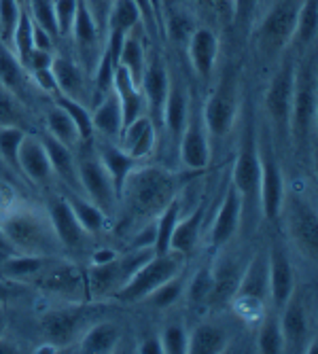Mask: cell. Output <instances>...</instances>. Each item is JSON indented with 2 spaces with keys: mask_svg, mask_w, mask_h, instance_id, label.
<instances>
[{
  "mask_svg": "<svg viewBox=\"0 0 318 354\" xmlns=\"http://www.w3.org/2000/svg\"><path fill=\"white\" fill-rule=\"evenodd\" d=\"M0 214V232L19 252L53 257L62 248L47 212L11 204Z\"/></svg>",
  "mask_w": 318,
  "mask_h": 354,
  "instance_id": "7a4b0ae2",
  "label": "cell"
},
{
  "mask_svg": "<svg viewBox=\"0 0 318 354\" xmlns=\"http://www.w3.org/2000/svg\"><path fill=\"white\" fill-rule=\"evenodd\" d=\"M91 113V123H93V134H100L104 140L117 142L123 130V113L117 93L111 89L102 100L93 104Z\"/></svg>",
  "mask_w": 318,
  "mask_h": 354,
  "instance_id": "83f0119b",
  "label": "cell"
},
{
  "mask_svg": "<svg viewBox=\"0 0 318 354\" xmlns=\"http://www.w3.org/2000/svg\"><path fill=\"white\" fill-rule=\"evenodd\" d=\"M295 71L297 62L286 59L274 73L268 91H265V113L272 123V130L278 138L289 136V119H291V102L295 87Z\"/></svg>",
  "mask_w": 318,
  "mask_h": 354,
  "instance_id": "ba28073f",
  "label": "cell"
},
{
  "mask_svg": "<svg viewBox=\"0 0 318 354\" xmlns=\"http://www.w3.org/2000/svg\"><path fill=\"white\" fill-rule=\"evenodd\" d=\"M45 151L49 155L51 162V170L53 176H57L64 185H66L68 191L81 193V183H79V172H77V159H75V151L66 145H62L59 140H55L53 136H49L47 132L41 136Z\"/></svg>",
  "mask_w": 318,
  "mask_h": 354,
  "instance_id": "4316f807",
  "label": "cell"
},
{
  "mask_svg": "<svg viewBox=\"0 0 318 354\" xmlns=\"http://www.w3.org/2000/svg\"><path fill=\"white\" fill-rule=\"evenodd\" d=\"M26 134L21 125H0V159L13 170H17V155Z\"/></svg>",
  "mask_w": 318,
  "mask_h": 354,
  "instance_id": "f6af8a7d",
  "label": "cell"
},
{
  "mask_svg": "<svg viewBox=\"0 0 318 354\" xmlns=\"http://www.w3.org/2000/svg\"><path fill=\"white\" fill-rule=\"evenodd\" d=\"M17 3H19L21 7H26V3H28V0H17Z\"/></svg>",
  "mask_w": 318,
  "mask_h": 354,
  "instance_id": "003e7915",
  "label": "cell"
},
{
  "mask_svg": "<svg viewBox=\"0 0 318 354\" xmlns=\"http://www.w3.org/2000/svg\"><path fill=\"white\" fill-rule=\"evenodd\" d=\"M230 346V335L212 323H202L187 335V352L191 354H221Z\"/></svg>",
  "mask_w": 318,
  "mask_h": 354,
  "instance_id": "836d02e7",
  "label": "cell"
},
{
  "mask_svg": "<svg viewBox=\"0 0 318 354\" xmlns=\"http://www.w3.org/2000/svg\"><path fill=\"white\" fill-rule=\"evenodd\" d=\"M53 102L57 106H62L64 111H66L71 115V119L75 121L77 125V132H79V138L81 142H91V138L95 136L93 134V123H91V113L89 109L79 102V100H73V98H66V95H62V93H55L53 95Z\"/></svg>",
  "mask_w": 318,
  "mask_h": 354,
  "instance_id": "b9f144b4",
  "label": "cell"
},
{
  "mask_svg": "<svg viewBox=\"0 0 318 354\" xmlns=\"http://www.w3.org/2000/svg\"><path fill=\"white\" fill-rule=\"evenodd\" d=\"M113 3H115V0H83L85 9H87L89 15L93 17L95 26L100 28V32L104 35V39H106V21H109Z\"/></svg>",
  "mask_w": 318,
  "mask_h": 354,
  "instance_id": "f5cc1de1",
  "label": "cell"
},
{
  "mask_svg": "<svg viewBox=\"0 0 318 354\" xmlns=\"http://www.w3.org/2000/svg\"><path fill=\"white\" fill-rule=\"evenodd\" d=\"M232 185L240 193L244 208L252 202L259 204V151H257V132L248 125L240 142V153L232 174Z\"/></svg>",
  "mask_w": 318,
  "mask_h": 354,
  "instance_id": "8fae6325",
  "label": "cell"
},
{
  "mask_svg": "<svg viewBox=\"0 0 318 354\" xmlns=\"http://www.w3.org/2000/svg\"><path fill=\"white\" fill-rule=\"evenodd\" d=\"M204 3H210V5H221L223 0H204Z\"/></svg>",
  "mask_w": 318,
  "mask_h": 354,
  "instance_id": "03108f58",
  "label": "cell"
},
{
  "mask_svg": "<svg viewBox=\"0 0 318 354\" xmlns=\"http://www.w3.org/2000/svg\"><path fill=\"white\" fill-rule=\"evenodd\" d=\"M26 11L35 26L43 28L53 39H57V24H55V11H53V0H28Z\"/></svg>",
  "mask_w": 318,
  "mask_h": 354,
  "instance_id": "7dc6e473",
  "label": "cell"
},
{
  "mask_svg": "<svg viewBox=\"0 0 318 354\" xmlns=\"http://www.w3.org/2000/svg\"><path fill=\"white\" fill-rule=\"evenodd\" d=\"M316 127V66L314 59L297 64L289 134L297 149H306Z\"/></svg>",
  "mask_w": 318,
  "mask_h": 354,
  "instance_id": "277c9868",
  "label": "cell"
},
{
  "mask_svg": "<svg viewBox=\"0 0 318 354\" xmlns=\"http://www.w3.org/2000/svg\"><path fill=\"white\" fill-rule=\"evenodd\" d=\"M15 352H19L17 342L9 339L7 335H0V354H15Z\"/></svg>",
  "mask_w": 318,
  "mask_h": 354,
  "instance_id": "6125c7cd",
  "label": "cell"
},
{
  "mask_svg": "<svg viewBox=\"0 0 318 354\" xmlns=\"http://www.w3.org/2000/svg\"><path fill=\"white\" fill-rule=\"evenodd\" d=\"M257 348L263 354L284 352V337H282V329H280L278 310L263 318V323L259 327V335H257Z\"/></svg>",
  "mask_w": 318,
  "mask_h": 354,
  "instance_id": "7bdbcfd3",
  "label": "cell"
},
{
  "mask_svg": "<svg viewBox=\"0 0 318 354\" xmlns=\"http://www.w3.org/2000/svg\"><path fill=\"white\" fill-rule=\"evenodd\" d=\"M17 170L28 180L37 183V185H45L51 180L53 170H51L49 155L45 151L41 136L26 134V138L19 147V155H17Z\"/></svg>",
  "mask_w": 318,
  "mask_h": 354,
  "instance_id": "603a6c76",
  "label": "cell"
},
{
  "mask_svg": "<svg viewBox=\"0 0 318 354\" xmlns=\"http://www.w3.org/2000/svg\"><path fill=\"white\" fill-rule=\"evenodd\" d=\"M93 149H95V155L100 157V162H102L104 170L109 172V176H111V180H113V185H115V189H117V196H119V193H121V187H123V183H125V178L130 176V172H132L138 164H142V162H136L134 157L127 155V153H125L117 142H113V140L100 138L98 145H95Z\"/></svg>",
  "mask_w": 318,
  "mask_h": 354,
  "instance_id": "f1b7e54d",
  "label": "cell"
},
{
  "mask_svg": "<svg viewBox=\"0 0 318 354\" xmlns=\"http://www.w3.org/2000/svg\"><path fill=\"white\" fill-rule=\"evenodd\" d=\"M17 119L19 113L13 100V93L3 87L0 89V125H17Z\"/></svg>",
  "mask_w": 318,
  "mask_h": 354,
  "instance_id": "db71d44e",
  "label": "cell"
},
{
  "mask_svg": "<svg viewBox=\"0 0 318 354\" xmlns=\"http://www.w3.org/2000/svg\"><path fill=\"white\" fill-rule=\"evenodd\" d=\"M187 335H189V331L180 323H170L168 327H164V331L159 333L164 354H183V352H187Z\"/></svg>",
  "mask_w": 318,
  "mask_h": 354,
  "instance_id": "f907efd6",
  "label": "cell"
},
{
  "mask_svg": "<svg viewBox=\"0 0 318 354\" xmlns=\"http://www.w3.org/2000/svg\"><path fill=\"white\" fill-rule=\"evenodd\" d=\"M153 5H155V7H157L159 11H162V0H153Z\"/></svg>",
  "mask_w": 318,
  "mask_h": 354,
  "instance_id": "e7e4bbea",
  "label": "cell"
},
{
  "mask_svg": "<svg viewBox=\"0 0 318 354\" xmlns=\"http://www.w3.org/2000/svg\"><path fill=\"white\" fill-rule=\"evenodd\" d=\"M32 43H35V49L53 51V43H55V39L49 35V32H45L43 28L35 26V30H32Z\"/></svg>",
  "mask_w": 318,
  "mask_h": 354,
  "instance_id": "680465c9",
  "label": "cell"
},
{
  "mask_svg": "<svg viewBox=\"0 0 318 354\" xmlns=\"http://www.w3.org/2000/svg\"><path fill=\"white\" fill-rule=\"evenodd\" d=\"M24 9L26 7H21L17 0H0V37H3V45H11V37Z\"/></svg>",
  "mask_w": 318,
  "mask_h": 354,
  "instance_id": "681fc988",
  "label": "cell"
},
{
  "mask_svg": "<svg viewBox=\"0 0 318 354\" xmlns=\"http://www.w3.org/2000/svg\"><path fill=\"white\" fill-rule=\"evenodd\" d=\"M147 53H144V47L142 43L136 39V35H127L123 45H121V51H119V59H117V66H123L127 71V75L132 77V81L140 87V81H142V75H144V68H147Z\"/></svg>",
  "mask_w": 318,
  "mask_h": 354,
  "instance_id": "74e56055",
  "label": "cell"
},
{
  "mask_svg": "<svg viewBox=\"0 0 318 354\" xmlns=\"http://www.w3.org/2000/svg\"><path fill=\"white\" fill-rule=\"evenodd\" d=\"M113 91L117 93L119 104H121L123 127H125V125H130V123H132L134 119H138L140 115H147L142 91H140V87L132 81V77L127 75V71H125L123 66H115Z\"/></svg>",
  "mask_w": 318,
  "mask_h": 354,
  "instance_id": "f546056e",
  "label": "cell"
},
{
  "mask_svg": "<svg viewBox=\"0 0 318 354\" xmlns=\"http://www.w3.org/2000/svg\"><path fill=\"white\" fill-rule=\"evenodd\" d=\"M178 159L183 168L198 172L208 168L210 164V134L206 130V123L202 117V106L191 104V113L187 119V125L183 130V136L178 140Z\"/></svg>",
  "mask_w": 318,
  "mask_h": 354,
  "instance_id": "7c38bea8",
  "label": "cell"
},
{
  "mask_svg": "<svg viewBox=\"0 0 318 354\" xmlns=\"http://www.w3.org/2000/svg\"><path fill=\"white\" fill-rule=\"evenodd\" d=\"M204 214H206V208L202 204H198L185 218H178L176 227L172 232V238H170V250L180 252L183 257H187L196 250L200 236H202Z\"/></svg>",
  "mask_w": 318,
  "mask_h": 354,
  "instance_id": "4dcf8cb0",
  "label": "cell"
},
{
  "mask_svg": "<svg viewBox=\"0 0 318 354\" xmlns=\"http://www.w3.org/2000/svg\"><path fill=\"white\" fill-rule=\"evenodd\" d=\"M66 202L71 204L77 221L81 223V227L93 236V234H100L104 232L106 223H109V214L104 210H100L93 202H89L83 193H75V191H68L66 193Z\"/></svg>",
  "mask_w": 318,
  "mask_h": 354,
  "instance_id": "d590c367",
  "label": "cell"
},
{
  "mask_svg": "<svg viewBox=\"0 0 318 354\" xmlns=\"http://www.w3.org/2000/svg\"><path fill=\"white\" fill-rule=\"evenodd\" d=\"M257 7V0H232V9H234V19L238 24H246Z\"/></svg>",
  "mask_w": 318,
  "mask_h": 354,
  "instance_id": "9f6ffc18",
  "label": "cell"
},
{
  "mask_svg": "<svg viewBox=\"0 0 318 354\" xmlns=\"http://www.w3.org/2000/svg\"><path fill=\"white\" fill-rule=\"evenodd\" d=\"M185 257L180 252L168 250L162 254H153L151 259L136 270V274L127 280L113 295L121 304H138L144 301L157 286H162L170 278L183 274Z\"/></svg>",
  "mask_w": 318,
  "mask_h": 354,
  "instance_id": "5b68a950",
  "label": "cell"
},
{
  "mask_svg": "<svg viewBox=\"0 0 318 354\" xmlns=\"http://www.w3.org/2000/svg\"><path fill=\"white\" fill-rule=\"evenodd\" d=\"M316 28H318V0H303L297 7V19H295V32L291 45L297 49H308L316 41Z\"/></svg>",
  "mask_w": 318,
  "mask_h": 354,
  "instance_id": "8d00e7d4",
  "label": "cell"
},
{
  "mask_svg": "<svg viewBox=\"0 0 318 354\" xmlns=\"http://www.w3.org/2000/svg\"><path fill=\"white\" fill-rule=\"evenodd\" d=\"M136 352H138V354H164L162 339H159V335L144 337L142 342H138V346H136Z\"/></svg>",
  "mask_w": 318,
  "mask_h": 354,
  "instance_id": "91938a15",
  "label": "cell"
},
{
  "mask_svg": "<svg viewBox=\"0 0 318 354\" xmlns=\"http://www.w3.org/2000/svg\"><path fill=\"white\" fill-rule=\"evenodd\" d=\"M17 297V288L9 284V280L0 278V306H5L7 301Z\"/></svg>",
  "mask_w": 318,
  "mask_h": 354,
  "instance_id": "94428289",
  "label": "cell"
},
{
  "mask_svg": "<svg viewBox=\"0 0 318 354\" xmlns=\"http://www.w3.org/2000/svg\"><path fill=\"white\" fill-rule=\"evenodd\" d=\"M206 130L214 138H225L232 134L238 117V89L232 81H223L216 91L202 106Z\"/></svg>",
  "mask_w": 318,
  "mask_h": 354,
  "instance_id": "5bb4252c",
  "label": "cell"
},
{
  "mask_svg": "<svg viewBox=\"0 0 318 354\" xmlns=\"http://www.w3.org/2000/svg\"><path fill=\"white\" fill-rule=\"evenodd\" d=\"M32 75H35V83H37L45 93H51V95L57 93V85H55V79H53L51 68H45V71H39V73H32Z\"/></svg>",
  "mask_w": 318,
  "mask_h": 354,
  "instance_id": "6f0895ef",
  "label": "cell"
},
{
  "mask_svg": "<svg viewBox=\"0 0 318 354\" xmlns=\"http://www.w3.org/2000/svg\"><path fill=\"white\" fill-rule=\"evenodd\" d=\"M79 0H53V11H55V24H57V35L59 37H71V30L77 17Z\"/></svg>",
  "mask_w": 318,
  "mask_h": 354,
  "instance_id": "816d5d0a",
  "label": "cell"
},
{
  "mask_svg": "<svg viewBox=\"0 0 318 354\" xmlns=\"http://www.w3.org/2000/svg\"><path fill=\"white\" fill-rule=\"evenodd\" d=\"M35 282L43 288L45 293L68 299L73 304L85 301L89 297L87 293V282H85V272H81L73 263L64 261H49L47 268L35 278Z\"/></svg>",
  "mask_w": 318,
  "mask_h": 354,
  "instance_id": "4fadbf2b",
  "label": "cell"
},
{
  "mask_svg": "<svg viewBox=\"0 0 318 354\" xmlns=\"http://www.w3.org/2000/svg\"><path fill=\"white\" fill-rule=\"evenodd\" d=\"M81 145H85V149L75 153L81 193L89 202H93L100 210H104L111 216L119 208L117 189H115L109 172L104 170L100 157L95 155V149L87 147L89 142H81Z\"/></svg>",
  "mask_w": 318,
  "mask_h": 354,
  "instance_id": "52a82bcc",
  "label": "cell"
},
{
  "mask_svg": "<svg viewBox=\"0 0 318 354\" xmlns=\"http://www.w3.org/2000/svg\"><path fill=\"white\" fill-rule=\"evenodd\" d=\"M153 254V246H134L123 254H115L104 263H91V268L85 272L89 297H113Z\"/></svg>",
  "mask_w": 318,
  "mask_h": 354,
  "instance_id": "3957f363",
  "label": "cell"
},
{
  "mask_svg": "<svg viewBox=\"0 0 318 354\" xmlns=\"http://www.w3.org/2000/svg\"><path fill=\"white\" fill-rule=\"evenodd\" d=\"M189 113H191V95H189V91L178 81L170 79L168 100H166L164 119H162V130H166V136L170 138V142L174 147H178V140L183 136Z\"/></svg>",
  "mask_w": 318,
  "mask_h": 354,
  "instance_id": "484cf974",
  "label": "cell"
},
{
  "mask_svg": "<svg viewBox=\"0 0 318 354\" xmlns=\"http://www.w3.org/2000/svg\"><path fill=\"white\" fill-rule=\"evenodd\" d=\"M83 316H85V310L79 304L47 310L41 316V331L51 346L55 348L68 346L77 339L81 331V325L85 320Z\"/></svg>",
  "mask_w": 318,
  "mask_h": 354,
  "instance_id": "e0dca14e",
  "label": "cell"
},
{
  "mask_svg": "<svg viewBox=\"0 0 318 354\" xmlns=\"http://www.w3.org/2000/svg\"><path fill=\"white\" fill-rule=\"evenodd\" d=\"M280 318V329L284 337V350H306L308 342L312 339V327H310V316L306 310V301L295 291L291 299L286 301L278 310Z\"/></svg>",
  "mask_w": 318,
  "mask_h": 354,
  "instance_id": "d6986e66",
  "label": "cell"
},
{
  "mask_svg": "<svg viewBox=\"0 0 318 354\" xmlns=\"http://www.w3.org/2000/svg\"><path fill=\"white\" fill-rule=\"evenodd\" d=\"M257 151H259V208L268 221H278L282 214L286 191H284V176L268 127L257 132Z\"/></svg>",
  "mask_w": 318,
  "mask_h": 354,
  "instance_id": "8992f818",
  "label": "cell"
},
{
  "mask_svg": "<svg viewBox=\"0 0 318 354\" xmlns=\"http://www.w3.org/2000/svg\"><path fill=\"white\" fill-rule=\"evenodd\" d=\"M51 62H53V51H45V49H32L30 55L24 62V68L30 73H39L45 68H51Z\"/></svg>",
  "mask_w": 318,
  "mask_h": 354,
  "instance_id": "11a10c76",
  "label": "cell"
},
{
  "mask_svg": "<svg viewBox=\"0 0 318 354\" xmlns=\"http://www.w3.org/2000/svg\"><path fill=\"white\" fill-rule=\"evenodd\" d=\"M32 30H35V21L30 19L28 11L24 9L21 17L17 21V28L11 37V45H9V49L15 53V57L21 62V66H24L26 57L30 55V51L35 49V43H32Z\"/></svg>",
  "mask_w": 318,
  "mask_h": 354,
  "instance_id": "bcb514c9",
  "label": "cell"
},
{
  "mask_svg": "<svg viewBox=\"0 0 318 354\" xmlns=\"http://www.w3.org/2000/svg\"><path fill=\"white\" fill-rule=\"evenodd\" d=\"M7 327H9V316L5 312V306H0V335L7 333Z\"/></svg>",
  "mask_w": 318,
  "mask_h": 354,
  "instance_id": "be15d7a7",
  "label": "cell"
},
{
  "mask_svg": "<svg viewBox=\"0 0 318 354\" xmlns=\"http://www.w3.org/2000/svg\"><path fill=\"white\" fill-rule=\"evenodd\" d=\"M178 187L180 178L174 172L138 164L121 187L119 204L132 218L155 221L157 214L178 196Z\"/></svg>",
  "mask_w": 318,
  "mask_h": 354,
  "instance_id": "6da1fadb",
  "label": "cell"
},
{
  "mask_svg": "<svg viewBox=\"0 0 318 354\" xmlns=\"http://www.w3.org/2000/svg\"><path fill=\"white\" fill-rule=\"evenodd\" d=\"M282 210H286L284 218L289 223V234L291 240L295 242L297 250L310 261H316V252H318V218H316V208L312 202L306 198H291L286 200Z\"/></svg>",
  "mask_w": 318,
  "mask_h": 354,
  "instance_id": "30bf717a",
  "label": "cell"
},
{
  "mask_svg": "<svg viewBox=\"0 0 318 354\" xmlns=\"http://www.w3.org/2000/svg\"><path fill=\"white\" fill-rule=\"evenodd\" d=\"M155 140H157L155 123L149 119V115H140L130 125L123 127L117 145L130 157H134L136 162H147L155 151Z\"/></svg>",
  "mask_w": 318,
  "mask_h": 354,
  "instance_id": "cb8c5ba5",
  "label": "cell"
},
{
  "mask_svg": "<svg viewBox=\"0 0 318 354\" xmlns=\"http://www.w3.org/2000/svg\"><path fill=\"white\" fill-rule=\"evenodd\" d=\"M218 37L210 28H198L191 32L189 43H187V53L191 68L196 71L198 77L210 79L214 68H216V59H218Z\"/></svg>",
  "mask_w": 318,
  "mask_h": 354,
  "instance_id": "7402d4cb",
  "label": "cell"
},
{
  "mask_svg": "<svg viewBox=\"0 0 318 354\" xmlns=\"http://www.w3.org/2000/svg\"><path fill=\"white\" fill-rule=\"evenodd\" d=\"M242 270L244 266L240 263V259H234V257H221V259L212 263L214 288L210 295V304H223L234 297Z\"/></svg>",
  "mask_w": 318,
  "mask_h": 354,
  "instance_id": "1f68e13d",
  "label": "cell"
},
{
  "mask_svg": "<svg viewBox=\"0 0 318 354\" xmlns=\"http://www.w3.org/2000/svg\"><path fill=\"white\" fill-rule=\"evenodd\" d=\"M214 288V274H212V263H206L204 268H200L196 272V276L189 280L185 295L187 301L194 306H202V304H210V295Z\"/></svg>",
  "mask_w": 318,
  "mask_h": 354,
  "instance_id": "ee69618b",
  "label": "cell"
},
{
  "mask_svg": "<svg viewBox=\"0 0 318 354\" xmlns=\"http://www.w3.org/2000/svg\"><path fill=\"white\" fill-rule=\"evenodd\" d=\"M297 5L293 0H278L276 5L263 15L257 26V45L265 55H278L291 47L295 32Z\"/></svg>",
  "mask_w": 318,
  "mask_h": 354,
  "instance_id": "9c48e42d",
  "label": "cell"
},
{
  "mask_svg": "<svg viewBox=\"0 0 318 354\" xmlns=\"http://www.w3.org/2000/svg\"><path fill=\"white\" fill-rule=\"evenodd\" d=\"M168 89H170V75L164 66V62H159V59L147 62V68H144V75L140 81V91L144 98V111H147L149 119L155 123L157 132L162 130Z\"/></svg>",
  "mask_w": 318,
  "mask_h": 354,
  "instance_id": "ac0fdd59",
  "label": "cell"
},
{
  "mask_svg": "<svg viewBox=\"0 0 318 354\" xmlns=\"http://www.w3.org/2000/svg\"><path fill=\"white\" fill-rule=\"evenodd\" d=\"M242 216H244V204L240 193L236 191L234 185L227 187L225 196H223V204L216 210L214 223L210 227V244L212 248L221 250L225 248L240 232V225H242Z\"/></svg>",
  "mask_w": 318,
  "mask_h": 354,
  "instance_id": "ffe728a7",
  "label": "cell"
},
{
  "mask_svg": "<svg viewBox=\"0 0 318 354\" xmlns=\"http://www.w3.org/2000/svg\"><path fill=\"white\" fill-rule=\"evenodd\" d=\"M47 214H49V221L53 225V232H55L62 248L77 250L87 242L89 234L81 227V223L77 221L66 198H53L47 208Z\"/></svg>",
  "mask_w": 318,
  "mask_h": 354,
  "instance_id": "44dd1931",
  "label": "cell"
},
{
  "mask_svg": "<svg viewBox=\"0 0 318 354\" xmlns=\"http://www.w3.org/2000/svg\"><path fill=\"white\" fill-rule=\"evenodd\" d=\"M51 73H53V79L57 85V93L85 104V95H89V83H87L89 75L85 73V68L79 62H75L71 57L53 55Z\"/></svg>",
  "mask_w": 318,
  "mask_h": 354,
  "instance_id": "d4e9b609",
  "label": "cell"
},
{
  "mask_svg": "<svg viewBox=\"0 0 318 354\" xmlns=\"http://www.w3.org/2000/svg\"><path fill=\"white\" fill-rule=\"evenodd\" d=\"M26 68L15 57V53L5 45L0 47V85L13 95H21L26 89Z\"/></svg>",
  "mask_w": 318,
  "mask_h": 354,
  "instance_id": "60d3db41",
  "label": "cell"
},
{
  "mask_svg": "<svg viewBox=\"0 0 318 354\" xmlns=\"http://www.w3.org/2000/svg\"><path fill=\"white\" fill-rule=\"evenodd\" d=\"M53 257H43V254H30V252H19L11 259L0 263V278L9 282H28L35 280Z\"/></svg>",
  "mask_w": 318,
  "mask_h": 354,
  "instance_id": "d6a6232c",
  "label": "cell"
},
{
  "mask_svg": "<svg viewBox=\"0 0 318 354\" xmlns=\"http://www.w3.org/2000/svg\"><path fill=\"white\" fill-rule=\"evenodd\" d=\"M121 339V329L117 323L111 320H102V323H95L89 327L79 344V350L83 354H109L115 352Z\"/></svg>",
  "mask_w": 318,
  "mask_h": 354,
  "instance_id": "e575fe53",
  "label": "cell"
},
{
  "mask_svg": "<svg viewBox=\"0 0 318 354\" xmlns=\"http://www.w3.org/2000/svg\"><path fill=\"white\" fill-rule=\"evenodd\" d=\"M270 297V268H268V250H259L244 266L240 282L232 299L246 310L261 308Z\"/></svg>",
  "mask_w": 318,
  "mask_h": 354,
  "instance_id": "9a60e30c",
  "label": "cell"
},
{
  "mask_svg": "<svg viewBox=\"0 0 318 354\" xmlns=\"http://www.w3.org/2000/svg\"><path fill=\"white\" fill-rule=\"evenodd\" d=\"M183 293H185V282H183V274H178V276L170 278L168 282H164L162 286H157L147 297V301L155 308H170L172 304H176L180 299Z\"/></svg>",
  "mask_w": 318,
  "mask_h": 354,
  "instance_id": "c3c4849f",
  "label": "cell"
},
{
  "mask_svg": "<svg viewBox=\"0 0 318 354\" xmlns=\"http://www.w3.org/2000/svg\"><path fill=\"white\" fill-rule=\"evenodd\" d=\"M268 268H270V299L274 308L280 310L297 291L291 254L282 240H274L272 246L268 248Z\"/></svg>",
  "mask_w": 318,
  "mask_h": 354,
  "instance_id": "2e32d148",
  "label": "cell"
},
{
  "mask_svg": "<svg viewBox=\"0 0 318 354\" xmlns=\"http://www.w3.org/2000/svg\"><path fill=\"white\" fill-rule=\"evenodd\" d=\"M47 134L53 136L55 140H59L62 145L71 147V149L81 145L75 121L71 119V115L66 111H64L62 106H57L55 102H53L51 111L47 113Z\"/></svg>",
  "mask_w": 318,
  "mask_h": 354,
  "instance_id": "ab89813d",
  "label": "cell"
},
{
  "mask_svg": "<svg viewBox=\"0 0 318 354\" xmlns=\"http://www.w3.org/2000/svg\"><path fill=\"white\" fill-rule=\"evenodd\" d=\"M180 212H183V206H180V198L176 196L162 212L157 214V218H155V242H153L155 254H162V252L170 250V238H172V232H174L176 223L180 218Z\"/></svg>",
  "mask_w": 318,
  "mask_h": 354,
  "instance_id": "f35d334b",
  "label": "cell"
}]
</instances>
